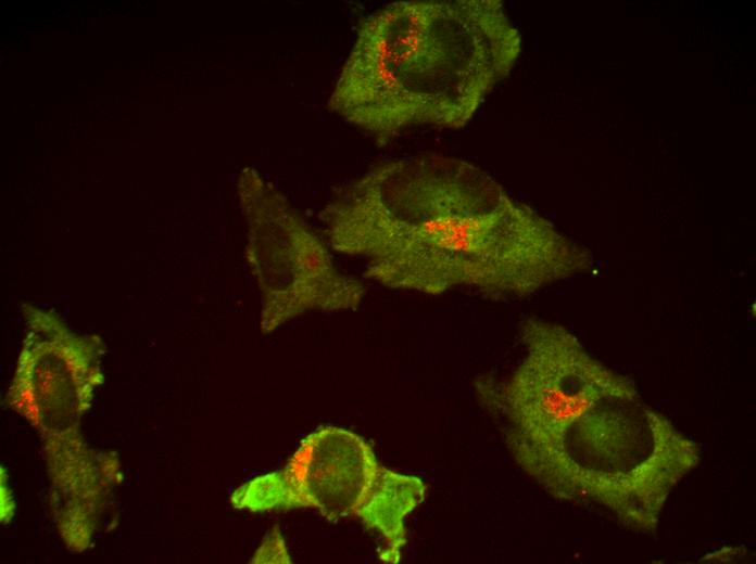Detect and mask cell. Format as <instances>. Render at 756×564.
<instances>
[{
    "mask_svg": "<svg viewBox=\"0 0 756 564\" xmlns=\"http://www.w3.org/2000/svg\"><path fill=\"white\" fill-rule=\"evenodd\" d=\"M320 218L330 246L363 259L367 279L426 295L524 298L591 265L490 174L452 156L379 163L341 187Z\"/></svg>",
    "mask_w": 756,
    "mask_h": 564,
    "instance_id": "1",
    "label": "cell"
},
{
    "mask_svg": "<svg viewBox=\"0 0 756 564\" xmlns=\"http://www.w3.org/2000/svg\"><path fill=\"white\" fill-rule=\"evenodd\" d=\"M519 52L502 1L392 2L360 23L328 107L379 141L413 127L459 129Z\"/></svg>",
    "mask_w": 756,
    "mask_h": 564,
    "instance_id": "2",
    "label": "cell"
},
{
    "mask_svg": "<svg viewBox=\"0 0 756 564\" xmlns=\"http://www.w3.org/2000/svg\"><path fill=\"white\" fill-rule=\"evenodd\" d=\"M426 492L420 478L381 465L361 436L325 426L301 441L285 467L239 487L231 502L253 512L311 508L331 522L357 517L379 536V559L398 563L405 518Z\"/></svg>",
    "mask_w": 756,
    "mask_h": 564,
    "instance_id": "3",
    "label": "cell"
},
{
    "mask_svg": "<svg viewBox=\"0 0 756 564\" xmlns=\"http://www.w3.org/2000/svg\"><path fill=\"white\" fill-rule=\"evenodd\" d=\"M238 188L248 223L247 259L261 294L263 333L310 310H353L361 305L364 283L335 266L326 244L281 192L254 168L242 170Z\"/></svg>",
    "mask_w": 756,
    "mask_h": 564,
    "instance_id": "4",
    "label": "cell"
},
{
    "mask_svg": "<svg viewBox=\"0 0 756 564\" xmlns=\"http://www.w3.org/2000/svg\"><path fill=\"white\" fill-rule=\"evenodd\" d=\"M22 311L28 332L8 393L10 402L18 399V406L33 409L65 401L87 405L101 380V342L75 335L54 315L33 305H24Z\"/></svg>",
    "mask_w": 756,
    "mask_h": 564,
    "instance_id": "5",
    "label": "cell"
}]
</instances>
